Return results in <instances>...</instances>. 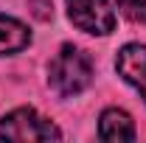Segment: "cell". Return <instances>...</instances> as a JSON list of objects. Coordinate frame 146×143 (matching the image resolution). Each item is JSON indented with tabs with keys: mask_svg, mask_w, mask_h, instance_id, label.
I'll return each instance as SVG.
<instances>
[{
	"mask_svg": "<svg viewBox=\"0 0 146 143\" xmlns=\"http://www.w3.org/2000/svg\"><path fill=\"white\" fill-rule=\"evenodd\" d=\"M70 23L84 34L104 36L115 28V11L110 0H65Z\"/></svg>",
	"mask_w": 146,
	"mask_h": 143,
	"instance_id": "obj_3",
	"label": "cell"
},
{
	"mask_svg": "<svg viewBox=\"0 0 146 143\" xmlns=\"http://www.w3.org/2000/svg\"><path fill=\"white\" fill-rule=\"evenodd\" d=\"M118 9L132 23H146V0H118Z\"/></svg>",
	"mask_w": 146,
	"mask_h": 143,
	"instance_id": "obj_7",
	"label": "cell"
},
{
	"mask_svg": "<svg viewBox=\"0 0 146 143\" xmlns=\"http://www.w3.org/2000/svg\"><path fill=\"white\" fill-rule=\"evenodd\" d=\"M0 138L9 143H45V140H62V129L42 118L31 107H17L0 118Z\"/></svg>",
	"mask_w": 146,
	"mask_h": 143,
	"instance_id": "obj_2",
	"label": "cell"
},
{
	"mask_svg": "<svg viewBox=\"0 0 146 143\" xmlns=\"http://www.w3.org/2000/svg\"><path fill=\"white\" fill-rule=\"evenodd\" d=\"M98 135L107 143H129V140H135V124H132L129 112L110 107L98 118Z\"/></svg>",
	"mask_w": 146,
	"mask_h": 143,
	"instance_id": "obj_5",
	"label": "cell"
},
{
	"mask_svg": "<svg viewBox=\"0 0 146 143\" xmlns=\"http://www.w3.org/2000/svg\"><path fill=\"white\" fill-rule=\"evenodd\" d=\"M31 45V31L14 17L0 14V56L6 54H20Z\"/></svg>",
	"mask_w": 146,
	"mask_h": 143,
	"instance_id": "obj_6",
	"label": "cell"
},
{
	"mask_svg": "<svg viewBox=\"0 0 146 143\" xmlns=\"http://www.w3.org/2000/svg\"><path fill=\"white\" fill-rule=\"evenodd\" d=\"M115 68H118V76L127 84H132V87L141 93V98L146 101V45H141V42L124 45L118 51Z\"/></svg>",
	"mask_w": 146,
	"mask_h": 143,
	"instance_id": "obj_4",
	"label": "cell"
},
{
	"mask_svg": "<svg viewBox=\"0 0 146 143\" xmlns=\"http://www.w3.org/2000/svg\"><path fill=\"white\" fill-rule=\"evenodd\" d=\"M90 81H93L90 56L79 48H73V45H62V51L48 65V84L62 98H70V95L84 93L90 87Z\"/></svg>",
	"mask_w": 146,
	"mask_h": 143,
	"instance_id": "obj_1",
	"label": "cell"
}]
</instances>
